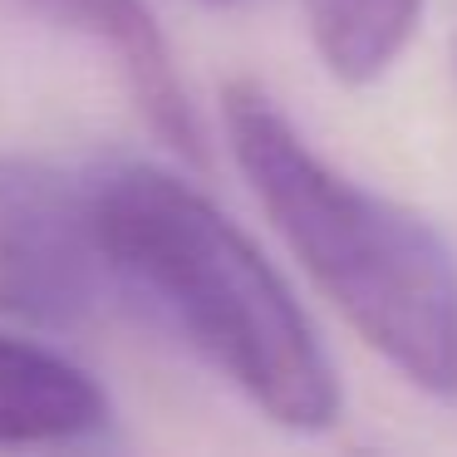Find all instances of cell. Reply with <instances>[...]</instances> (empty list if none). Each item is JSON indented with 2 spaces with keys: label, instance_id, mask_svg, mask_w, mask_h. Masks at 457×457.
Returning <instances> with one entry per match:
<instances>
[{
  "label": "cell",
  "instance_id": "cell-1",
  "mask_svg": "<svg viewBox=\"0 0 457 457\" xmlns=\"http://www.w3.org/2000/svg\"><path fill=\"white\" fill-rule=\"evenodd\" d=\"M99 231L113 280L148 300L231 388L290 433H325L339 384L310 315L256 241L182 172H99Z\"/></svg>",
  "mask_w": 457,
  "mask_h": 457
},
{
  "label": "cell",
  "instance_id": "cell-2",
  "mask_svg": "<svg viewBox=\"0 0 457 457\" xmlns=\"http://www.w3.org/2000/svg\"><path fill=\"white\" fill-rule=\"evenodd\" d=\"M221 123L241 178L320 295L423 394H457V261L418 212L335 172L266 89L237 79Z\"/></svg>",
  "mask_w": 457,
  "mask_h": 457
},
{
  "label": "cell",
  "instance_id": "cell-3",
  "mask_svg": "<svg viewBox=\"0 0 457 457\" xmlns=\"http://www.w3.org/2000/svg\"><path fill=\"white\" fill-rule=\"evenodd\" d=\"M119 286L99 231V178L0 153V320L74 329Z\"/></svg>",
  "mask_w": 457,
  "mask_h": 457
},
{
  "label": "cell",
  "instance_id": "cell-4",
  "mask_svg": "<svg viewBox=\"0 0 457 457\" xmlns=\"http://www.w3.org/2000/svg\"><path fill=\"white\" fill-rule=\"evenodd\" d=\"M21 5L109 54L138 119L148 123V133L178 162L207 172L212 162L207 133H202V119L192 109L187 89H182L168 35L143 0H21Z\"/></svg>",
  "mask_w": 457,
  "mask_h": 457
},
{
  "label": "cell",
  "instance_id": "cell-5",
  "mask_svg": "<svg viewBox=\"0 0 457 457\" xmlns=\"http://www.w3.org/2000/svg\"><path fill=\"white\" fill-rule=\"evenodd\" d=\"M109 428V398L60 349L0 329V447H70Z\"/></svg>",
  "mask_w": 457,
  "mask_h": 457
},
{
  "label": "cell",
  "instance_id": "cell-6",
  "mask_svg": "<svg viewBox=\"0 0 457 457\" xmlns=\"http://www.w3.org/2000/svg\"><path fill=\"white\" fill-rule=\"evenodd\" d=\"M423 0H305L320 64L339 84H374L413 40Z\"/></svg>",
  "mask_w": 457,
  "mask_h": 457
}]
</instances>
